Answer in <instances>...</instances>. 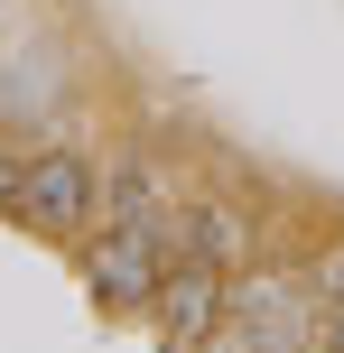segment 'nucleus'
Listing matches in <instances>:
<instances>
[{"mask_svg": "<svg viewBox=\"0 0 344 353\" xmlns=\"http://www.w3.org/2000/svg\"><path fill=\"white\" fill-rule=\"evenodd\" d=\"M316 335H326V298L307 279H289V270H252L205 344L214 353H307Z\"/></svg>", "mask_w": 344, "mask_h": 353, "instance_id": "1", "label": "nucleus"}, {"mask_svg": "<svg viewBox=\"0 0 344 353\" xmlns=\"http://www.w3.org/2000/svg\"><path fill=\"white\" fill-rule=\"evenodd\" d=\"M168 261H177V232L168 223H103V242L84 251V288L103 307H149Z\"/></svg>", "mask_w": 344, "mask_h": 353, "instance_id": "2", "label": "nucleus"}, {"mask_svg": "<svg viewBox=\"0 0 344 353\" xmlns=\"http://www.w3.org/2000/svg\"><path fill=\"white\" fill-rule=\"evenodd\" d=\"M149 307H159V335H168V344H205V335L223 325V307H233V288H223V270H214V261L177 251Z\"/></svg>", "mask_w": 344, "mask_h": 353, "instance_id": "3", "label": "nucleus"}, {"mask_svg": "<svg viewBox=\"0 0 344 353\" xmlns=\"http://www.w3.org/2000/svg\"><path fill=\"white\" fill-rule=\"evenodd\" d=\"M93 168L74 159V149H37L28 159V186H19V214H28L37 232H84L93 223Z\"/></svg>", "mask_w": 344, "mask_h": 353, "instance_id": "4", "label": "nucleus"}, {"mask_svg": "<svg viewBox=\"0 0 344 353\" xmlns=\"http://www.w3.org/2000/svg\"><path fill=\"white\" fill-rule=\"evenodd\" d=\"M177 251H196V261H214V270H242V261H252V214H242V205L177 214Z\"/></svg>", "mask_w": 344, "mask_h": 353, "instance_id": "5", "label": "nucleus"}, {"mask_svg": "<svg viewBox=\"0 0 344 353\" xmlns=\"http://www.w3.org/2000/svg\"><path fill=\"white\" fill-rule=\"evenodd\" d=\"M168 214H177V186H168L149 159L112 168V223H168Z\"/></svg>", "mask_w": 344, "mask_h": 353, "instance_id": "6", "label": "nucleus"}, {"mask_svg": "<svg viewBox=\"0 0 344 353\" xmlns=\"http://www.w3.org/2000/svg\"><path fill=\"white\" fill-rule=\"evenodd\" d=\"M19 186H28V149L0 140V214H19Z\"/></svg>", "mask_w": 344, "mask_h": 353, "instance_id": "7", "label": "nucleus"}, {"mask_svg": "<svg viewBox=\"0 0 344 353\" xmlns=\"http://www.w3.org/2000/svg\"><path fill=\"white\" fill-rule=\"evenodd\" d=\"M307 288H316V298H344V242L326 251V261H316V279H307Z\"/></svg>", "mask_w": 344, "mask_h": 353, "instance_id": "8", "label": "nucleus"}, {"mask_svg": "<svg viewBox=\"0 0 344 353\" xmlns=\"http://www.w3.org/2000/svg\"><path fill=\"white\" fill-rule=\"evenodd\" d=\"M326 353H344V298H326Z\"/></svg>", "mask_w": 344, "mask_h": 353, "instance_id": "9", "label": "nucleus"}]
</instances>
